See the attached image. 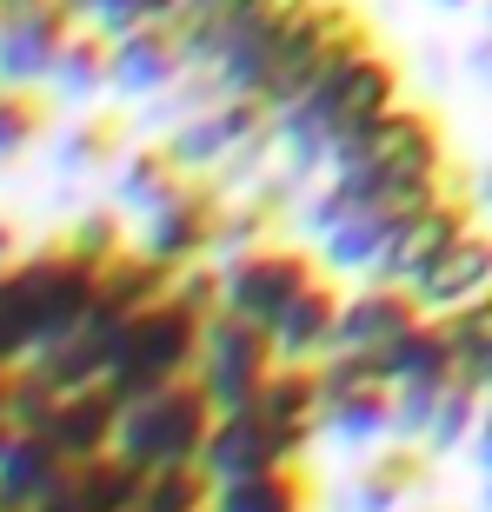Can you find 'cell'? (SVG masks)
Listing matches in <instances>:
<instances>
[{
  "instance_id": "cell-1",
  "label": "cell",
  "mask_w": 492,
  "mask_h": 512,
  "mask_svg": "<svg viewBox=\"0 0 492 512\" xmlns=\"http://www.w3.org/2000/svg\"><path fill=\"white\" fill-rule=\"evenodd\" d=\"M433 187H446L439 120L413 114V107H393L366 147H353L320 187L306 193V233L320 240L326 227H340L346 213L393 207V200H413V193H433Z\"/></svg>"
},
{
  "instance_id": "cell-6",
  "label": "cell",
  "mask_w": 492,
  "mask_h": 512,
  "mask_svg": "<svg viewBox=\"0 0 492 512\" xmlns=\"http://www.w3.org/2000/svg\"><path fill=\"white\" fill-rule=\"evenodd\" d=\"M227 187L213 180V173H193L187 187L173 193L167 207H153L147 220H140V253H153L160 266H200L213 260V240H220V227H227Z\"/></svg>"
},
{
  "instance_id": "cell-11",
  "label": "cell",
  "mask_w": 492,
  "mask_h": 512,
  "mask_svg": "<svg viewBox=\"0 0 492 512\" xmlns=\"http://www.w3.org/2000/svg\"><path fill=\"white\" fill-rule=\"evenodd\" d=\"M266 127H273V114H266L260 100H220V107H200V114L173 120L160 140L173 147V160L187 173H227Z\"/></svg>"
},
{
  "instance_id": "cell-12",
  "label": "cell",
  "mask_w": 492,
  "mask_h": 512,
  "mask_svg": "<svg viewBox=\"0 0 492 512\" xmlns=\"http://www.w3.org/2000/svg\"><path fill=\"white\" fill-rule=\"evenodd\" d=\"M193 74L187 34L180 20H140L127 34H114V94L120 100H160Z\"/></svg>"
},
{
  "instance_id": "cell-14",
  "label": "cell",
  "mask_w": 492,
  "mask_h": 512,
  "mask_svg": "<svg viewBox=\"0 0 492 512\" xmlns=\"http://www.w3.org/2000/svg\"><path fill=\"white\" fill-rule=\"evenodd\" d=\"M419 320H426V306L413 300V286L366 280L360 293H346V306H340V346H333V353H379V360H386Z\"/></svg>"
},
{
  "instance_id": "cell-5",
  "label": "cell",
  "mask_w": 492,
  "mask_h": 512,
  "mask_svg": "<svg viewBox=\"0 0 492 512\" xmlns=\"http://www.w3.org/2000/svg\"><path fill=\"white\" fill-rule=\"evenodd\" d=\"M313 380H320V439H340V446L399 439V393L379 353H326Z\"/></svg>"
},
{
  "instance_id": "cell-4",
  "label": "cell",
  "mask_w": 492,
  "mask_h": 512,
  "mask_svg": "<svg viewBox=\"0 0 492 512\" xmlns=\"http://www.w3.org/2000/svg\"><path fill=\"white\" fill-rule=\"evenodd\" d=\"M200 340H207V326H200L187 306L167 293L160 306H147L140 320L120 326L114 360H107V386H114L120 399H133V393H153V386L193 380V366H200Z\"/></svg>"
},
{
  "instance_id": "cell-9",
  "label": "cell",
  "mask_w": 492,
  "mask_h": 512,
  "mask_svg": "<svg viewBox=\"0 0 492 512\" xmlns=\"http://www.w3.org/2000/svg\"><path fill=\"white\" fill-rule=\"evenodd\" d=\"M220 273H227V313H233V320L266 326V333H273V320H280L286 306L300 300L306 286L320 280V266L306 260L300 247H280V240L246 247L240 260H227Z\"/></svg>"
},
{
  "instance_id": "cell-20",
  "label": "cell",
  "mask_w": 492,
  "mask_h": 512,
  "mask_svg": "<svg viewBox=\"0 0 492 512\" xmlns=\"http://www.w3.org/2000/svg\"><path fill=\"white\" fill-rule=\"evenodd\" d=\"M193 173L173 160L167 140H147V147H127V160L114 167V207L133 213V220H147L153 207H167L173 193L187 187Z\"/></svg>"
},
{
  "instance_id": "cell-13",
  "label": "cell",
  "mask_w": 492,
  "mask_h": 512,
  "mask_svg": "<svg viewBox=\"0 0 492 512\" xmlns=\"http://www.w3.org/2000/svg\"><path fill=\"white\" fill-rule=\"evenodd\" d=\"M433 466L439 459L413 439H386L366 453V466L346 479V512H406L433 493Z\"/></svg>"
},
{
  "instance_id": "cell-7",
  "label": "cell",
  "mask_w": 492,
  "mask_h": 512,
  "mask_svg": "<svg viewBox=\"0 0 492 512\" xmlns=\"http://www.w3.org/2000/svg\"><path fill=\"white\" fill-rule=\"evenodd\" d=\"M80 0H0V87L54 80L60 47L80 27Z\"/></svg>"
},
{
  "instance_id": "cell-32",
  "label": "cell",
  "mask_w": 492,
  "mask_h": 512,
  "mask_svg": "<svg viewBox=\"0 0 492 512\" xmlns=\"http://www.w3.org/2000/svg\"><path fill=\"white\" fill-rule=\"evenodd\" d=\"M433 7H446V14H466V7H479V0H433Z\"/></svg>"
},
{
  "instance_id": "cell-18",
  "label": "cell",
  "mask_w": 492,
  "mask_h": 512,
  "mask_svg": "<svg viewBox=\"0 0 492 512\" xmlns=\"http://www.w3.org/2000/svg\"><path fill=\"white\" fill-rule=\"evenodd\" d=\"M340 306H346L340 286H326V280L306 286L300 300L273 320V353H280V366H320L326 353L340 346Z\"/></svg>"
},
{
  "instance_id": "cell-27",
  "label": "cell",
  "mask_w": 492,
  "mask_h": 512,
  "mask_svg": "<svg viewBox=\"0 0 492 512\" xmlns=\"http://www.w3.org/2000/svg\"><path fill=\"white\" fill-rule=\"evenodd\" d=\"M60 247L74 253V260L87 266H107L127 253V220H120V207H100V213H80L74 227L60 233Z\"/></svg>"
},
{
  "instance_id": "cell-30",
  "label": "cell",
  "mask_w": 492,
  "mask_h": 512,
  "mask_svg": "<svg viewBox=\"0 0 492 512\" xmlns=\"http://www.w3.org/2000/svg\"><path fill=\"white\" fill-rule=\"evenodd\" d=\"M14 260H20V227L0 220V266H14Z\"/></svg>"
},
{
  "instance_id": "cell-15",
  "label": "cell",
  "mask_w": 492,
  "mask_h": 512,
  "mask_svg": "<svg viewBox=\"0 0 492 512\" xmlns=\"http://www.w3.org/2000/svg\"><path fill=\"white\" fill-rule=\"evenodd\" d=\"M413 300L426 306V320H446V313H459V306L466 300H479V293H486L492 286V233H459L453 247L439 253L433 266H426V273H413Z\"/></svg>"
},
{
  "instance_id": "cell-36",
  "label": "cell",
  "mask_w": 492,
  "mask_h": 512,
  "mask_svg": "<svg viewBox=\"0 0 492 512\" xmlns=\"http://www.w3.org/2000/svg\"><path fill=\"white\" fill-rule=\"evenodd\" d=\"M187 7H200V0H187Z\"/></svg>"
},
{
  "instance_id": "cell-29",
  "label": "cell",
  "mask_w": 492,
  "mask_h": 512,
  "mask_svg": "<svg viewBox=\"0 0 492 512\" xmlns=\"http://www.w3.org/2000/svg\"><path fill=\"white\" fill-rule=\"evenodd\" d=\"M473 466H479V479L492 473V393H486V413H479V433H473Z\"/></svg>"
},
{
  "instance_id": "cell-26",
  "label": "cell",
  "mask_w": 492,
  "mask_h": 512,
  "mask_svg": "<svg viewBox=\"0 0 492 512\" xmlns=\"http://www.w3.org/2000/svg\"><path fill=\"white\" fill-rule=\"evenodd\" d=\"M34 306H27V286H20L14 266H0V366L20 373V366L34 360Z\"/></svg>"
},
{
  "instance_id": "cell-17",
  "label": "cell",
  "mask_w": 492,
  "mask_h": 512,
  "mask_svg": "<svg viewBox=\"0 0 492 512\" xmlns=\"http://www.w3.org/2000/svg\"><path fill=\"white\" fill-rule=\"evenodd\" d=\"M173 293V266H160L153 253L127 247L120 260L100 266V293H94V326H107V333H120L127 320H140L147 306H160Z\"/></svg>"
},
{
  "instance_id": "cell-31",
  "label": "cell",
  "mask_w": 492,
  "mask_h": 512,
  "mask_svg": "<svg viewBox=\"0 0 492 512\" xmlns=\"http://www.w3.org/2000/svg\"><path fill=\"white\" fill-rule=\"evenodd\" d=\"M473 200H479V207H492V160L473 173Z\"/></svg>"
},
{
  "instance_id": "cell-10",
  "label": "cell",
  "mask_w": 492,
  "mask_h": 512,
  "mask_svg": "<svg viewBox=\"0 0 492 512\" xmlns=\"http://www.w3.org/2000/svg\"><path fill=\"white\" fill-rule=\"evenodd\" d=\"M300 453L306 446H293L260 406H233V413L213 419V439H207V453H200V473H207L213 486H240V479H260V473L293 466Z\"/></svg>"
},
{
  "instance_id": "cell-21",
  "label": "cell",
  "mask_w": 492,
  "mask_h": 512,
  "mask_svg": "<svg viewBox=\"0 0 492 512\" xmlns=\"http://www.w3.org/2000/svg\"><path fill=\"white\" fill-rule=\"evenodd\" d=\"M127 147H133L127 114H80L74 127L60 133L54 160H60V173H114L127 160Z\"/></svg>"
},
{
  "instance_id": "cell-33",
  "label": "cell",
  "mask_w": 492,
  "mask_h": 512,
  "mask_svg": "<svg viewBox=\"0 0 492 512\" xmlns=\"http://www.w3.org/2000/svg\"><path fill=\"white\" fill-rule=\"evenodd\" d=\"M406 512H453V506H433V499H419V506H406Z\"/></svg>"
},
{
  "instance_id": "cell-34",
  "label": "cell",
  "mask_w": 492,
  "mask_h": 512,
  "mask_svg": "<svg viewBox=\"0 0 492 512\" xmlns=\"http://www.w3.org/2000/svg\"><path fill=\"white\" fill-rule=\"evenodd\" d=\"M479 512H492V473H486V499H479Z\"/></svg>"
},
{
  "instance_id": "cell-23",
  "label": "cell",
  "mask_w": 492,
  "mask_h": 512,
  "mask_svg": "<svg viewBox=\"0 0 492 512\" xmlns=\"http://www.w3.org/2000/svg\"><path fill=\"white\" fill-rule=\"evenodd\" d=\"M213 512H313V479L293 459L280 473L240 479V486H213Z\"/></svg>"
},
{
  "instance_id": "cell-37",
  "label": "cell",
  "mask_w": 492,
  "mask_h": 512,
  "mask_svg": "<svg viewBox=\"0 0 492 512\" xmlns=\"http://www.w3.org/2000/svg\"><path fill=\"white\" fill-rule=\"evenodd\" d=\"M486 393H492V380H486Z\"/></svg>"
},
{
  "instance_id": "cell-22",
  "label": "cell",
  "mask_w": 492,
  "mask_h": 512,
  "mask_svg": "<svg viewBox=\"0 0 492 512\" xmlns=\"http://www.w3.org/2000/svg\"><path fill=\"white\" fill-rule=\"evenodd\" d=\"M60 100H94V94H107L114 87V34H100L94 20H80L74 27V40L60 47V67H54V80H47Z\"/></svg>"
},
{
  "instance_id": "cell-19",
  "label": "cell",
  "mask_w": 492,
  "mask_h": 512,
  "mask_svg": "<svg viewBox=\"0 0 492 512\" xmlns=\"http://www.w3.org/2000/svg\"><path fill=\"white\" fill-rule=\"evenodd\" d=\"M74 466L80 459H67L47 433H20L0 459V512H40L74 479Z\"/></svg>"
},
{
  "instance_id": "cell-8",
  "label": "cell",
  "mask_w": 492,
  "mask_h": 512,
  "mask_svg": "<svg viewBox=\"0 0 492 512\" xmlns=\"http://www.w3.org/2000/svg\"><path fill=\"white\" fill-rule=\"evenodd\" d=\"M273 373H280V353H273V333H266V326L233 320V313L207 320V340H200V366H193V380H200V393H207L220 413L246 406V399L260 393Z\"/></svg>"
},
{
  "instance_id": "cell-25",
  "label": "cell",
  "mask_w": 492,
  "mask_h": 512,
  "mask_svg": "<svg viewBox=\"0 0 492 512\" xmlns=\"http://www.w3.org/2000/svg\"><path fill=\"white\" fill-rule=\"evenodd\" d=\"M446 333H453V353H459V373L473 386L492 380V286L479 300H466L459 313H446Z\"/></svg>"
},
{
  "instance_id": "cell-35",
  "label": "cell",
  "mask_w": 492,
  "mask_h": 512,
  "mask_svg": "<svg viewBox=\"0 0 492 512\" xmlns=\"http://www.w3.org/2000/svg\"><path fill=\"white\" fill-rule=\"evenodd\" d=\"M486 27H492V0H486Z\"/></svg>"
},
{
  "instance_id": "cell-28",
  "label": "cell",
  "mask_w": 492,
  "mask_h": 512,
  "mask_svg": "<svg viewBox=\"0 0 492 512\" xmlns=\"http://www.w3.org/2000/svg\"><path fill=\"white\" fill-rule=\"evenodd\" d=\"M466 74H473L479 87H486V94H492V27H486V34L473 40V47H466Z\"/></svg>"
},
{
  "instance_id": "cell-16",
  "label": "cell",
  "mask_w": 492,
  "mask_h": 512,
  "mask_svg": "<svg viewBox=\"0 0 492 512\" xmlns=\"http://www.w3.org/2000/svg\"><path fill=\"white\" fill-rule=\"evenodd\" d=\"M473 193H453V180H446V193L439 200H426V207L406 220V233H399V247H393V260H386V273L379 280H413V273H426V266L439 260V253L453 247L459 233H473Z\"/></svg>"
},
{
  "instance_id": "cell-2",
  "label": "cell",
  "mask_w": 492,
  "mask_h": 512,
  "mask_svg": "<svg viewBox=\"0 0 492 512\" xmlns=\"http://www.w3.org/2000/svg\"><path fill=\"white\" fill-rule=\"evenodd\" d=\"M399 107V67L379 47H360V54H346L333 74L313 87L306 100H293L273 133H280V160H286V187H300L313 173H333V147H340V133L366 114H386Z\"/></svg>"
},
{
  "instance_id": "cell-24",
  "label": "cell",
  "mask_w": 492,
  "mask_h": 512,
  "mask_svg": "<svg viewBox=\"0 0 492 512\" xmlns=\"http://www.w3.org/2000/svg\"><path fill=\"white\" fill-rule=\"evenodd\" d=\"M47 127H54V100L40 87H0V167H14Z\"/></svg>"
},
{
  "instance_id": "cell-3",
  "label": "cell",
  "mask_w": 492,
  "mask_h": 512,
  "mask_svg": "<svg viewBox=\"0 0 492 512\" xmlns=\"http://www.w3.org/2000/svg\"><path fill=\"white\" fill-rule=\"evenodd\" d=\"M213 419H220V406L200 393V380L153 386V393H133L120 406L114 453L127 466H140V473H180V466H200Z\"/></svg>"
}]
</instances>
